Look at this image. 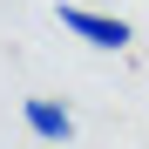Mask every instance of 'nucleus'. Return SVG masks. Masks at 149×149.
<instances>
[{
	"label": "nucleus",
	"mask_w": 149,
	"mask_h": 149,
	"mask_svg": "<svg viewBox=\"0 0 149 149\" xmlns=\"http://www.w3.org/2000/svg\"><path fill=\"white\" fill-rule=\"evenodd\" d=\"M54 20H61L68 34H81L88 47H109V54H122V47L136 41V27L122 14H95V7H74V0H54Z\"/></svg>",
	"instance_id": "1"
},
{
	"label": "nucleus",
	"mask_w": 149,
	"mask_h": 149,
	"mask_svg": "<svg viewBox=\"0 0 149 149\" xmlns=\"http://www.w3.org/2000/svg\"><path fill=\"white\" fill-rule=\"evenodd\" d=\"M20 122H27L41 142H74V115H68V102H54V95H27V102H20Z\"/></svg>",
	"instance_id": "2"
}]
</instances>
